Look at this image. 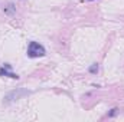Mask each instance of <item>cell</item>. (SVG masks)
Returning <instances> with one entry per match:
<instances>
[{"mask_svg":"<svg viewBox=\"0 0 124 122\" xmlns=\"http://www.w3.org/2000/svg\"><path fill=\"white\" fill-rule=\"evenodd\" d=\"M29 93H31V91H28V89H25V88H16V89L10 91L4 98H3V103H4V105H9V103H12V102H16V101L22 99L23 96H28Z\"/></svg>","mask_w":124,"mask_h":122,"instance_id":"1","label":"cell"},{"mask_svg":"<svg viewBox=\"0 0 124 122\" xmlns=\"http://www.w3.org/2000/svg\"><path fill=\"white\" fill-rule=\"evenodd\" d=\"M46 50L39 42H31L28 45V56L29 58H42L45 56Z\"/></svg>","mask_w":124,"mask_h":122,"instance_id":"2","label":"cell"},{"mask_svg":"<svg viewBox=\"0 0 124 122\" xmlns=\"http://www.w3.org/2000/svg\"><path fill=\"white\" fill-rule=\"evenodd\" d=\"M0 76H7V78H12V79H19V75L12 72V66L9 63H4L0 68Z\"/></svg>","mask_w":124,"mask_h":122,"instance_id":"3","label":"cell"},{"mask_svg":"<svg viewBox=\"0 0 124 122\" xmlns=\"http://www.w3.org/2000/svg\"><path fill=\"white\" fill-rule=\"evenodd\" d=\"M3 12H4L6 14H13V13L16 12V7H15L13 3H9V4H6V6L3 7Z\"/></svg>","mask_w":124,"mask_h":122,"instance_id":"4","label":"cell"},{"mask_svg":"<svg viewBox=\"0 0 124 122\" xmlns=\"http://www.w3.org/2000/svg\"><path fill=\"white\" fill-rule=\"evenodd\" d=\"M90 72H91V73H95V72H98V65H97V63H94L93 66L90 68Z\"/></svg>","mask_w":124,"mask_h":122,"instance_id":"5","label":"cell"},{"mask_svg":"<svg viewBox=\"0 0 124 122\" xmlns=\"http://www.w3.org/2000/svg\"><path fill=\"white\" fill-rule=\"evenodd\" d=\"M117 111H118V109H117V108H114V109H111V112H110V114H108V116H114V115H116V114H117Z\"/></svg>","mask_w":124,"mask_h":122,"instance_id":"6","label":"cell"}]
</instances>
